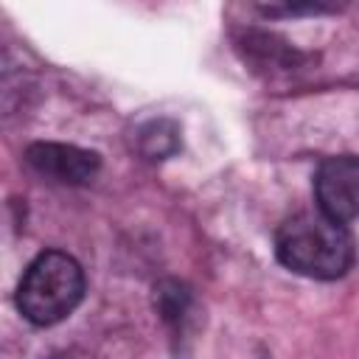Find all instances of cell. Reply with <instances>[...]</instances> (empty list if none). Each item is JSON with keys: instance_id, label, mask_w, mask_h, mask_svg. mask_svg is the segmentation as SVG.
Here are the masks:
<instances>
[{"instance_id": "obj_8", "label": "cell", "mask_w": 359, "mask_h": 359, "mask_svg": "<svg viewBox=\"0 0 359 359\" xmlns=\"http://www.w3.org/2000/svg\"><path fill=\"white\" fill-rule=\"evenodd\" d=\"M348 0H278V11L283 14H334L345 8Z\"/></svg>"}, {"instance_id": "obj_7", "label": "cell", "mask_w": 359, "mask_h": 359, "mask_svg": "<svg viewBox=\"0 0 359 359\" xmlns=\"http://www.w3.org/2000/svg\"><path fill=\"white\" fill-rule=\"evenodd\" d=\"M154 306L168 325H182L191 311V292L180 280H163L154 289Z\"/></svg>"}, {"instance_id": "obj_1", "label": "cell", "mask_w": 359, "mask_h": 359, "mask_svg": "<svg viewBox=\"0 0 359 359\" xmlns=\"http://www.w3.org/2000/svg\"><path fill=\"white\" fill-rule=\"evenodd\" d=\"M353 236L345 222H337L323 210L297 213L275 233L278 261L286 269L314 280L342 278L353 264Z\"/></svg>"}, {"instance_id": "obj_5", "label": "cell", "mask_w": 359, "mask_h": 359, "mask_svg": "<svg viewBox=\"0 0 359 359\" xmlns=\"http://www.w3.org/2000/svg\"><path fill=\"white\" fill-rule=\"evenodd\" d=\"M241 48L247 50L250 59H255L264 67L269 65V67L289 70V67H297L303 62V53H297L289 42H283L280 36L266 34V31H247L241 39Z\"/></svg>"}, {"instance_id": "obj_4", "label": "cell", "mask_w": 359, "mask_h": 359, "mask_svg": "<svg viewBox=\"0 0 359 359\" xmlns=\"http://www.w3.org/2000/svg\"><path fill=\"white\" fill-rule=\"evenodd\" d=\"M25 163L36 174L50 177L53 182H62V185H84L101 168V157L95 151L73 143H50V140L31 143L25 149Z\"/></svg>"}, {"instance_id": "obj_3", "label": "cell", "mask_w": 359, "mask_h": 359, "mask_svg": "<svg viewBox=\"0 0 359 359\" xmlns=\"http://www.w3.org/2000/svg\"><path fill=\"white\" fill-rule=\"evenodd\" d=\"M314 196L320 210L331 219H359V157L339 154L323 160L314 174Z\"/></svg>"}, {"instance_id": "obj_2", "label": "cell", "mask_w": 359, "mask_h": 359, "mask_svg": "<svg viewBox=\"0 0 359 359\" xmlns=\"http://www.w3.org/2000/svg\"><path fill=\"white\" fill-rule=\"evenodd\" d=\"M84 297V272L79 261L62 250H48L36 255L20 286L17 309L34 325H56L73 314Z\"/></svg>"}, {"instance_id": "obj_6", "label": "cell", "mask_w": 359, "mask_h": 359, "mask_svg": "<svg viewBox=\"0 0 359 359\" xmlns=\"http://www.w3.org/2000/svg\"><path fill=\"white\" fill-rule=\"evenodd\" d=\"M137 151L146 160H165L180 151V126L168 118H154L137 132Z\"/></svg>"}]
</instances>
